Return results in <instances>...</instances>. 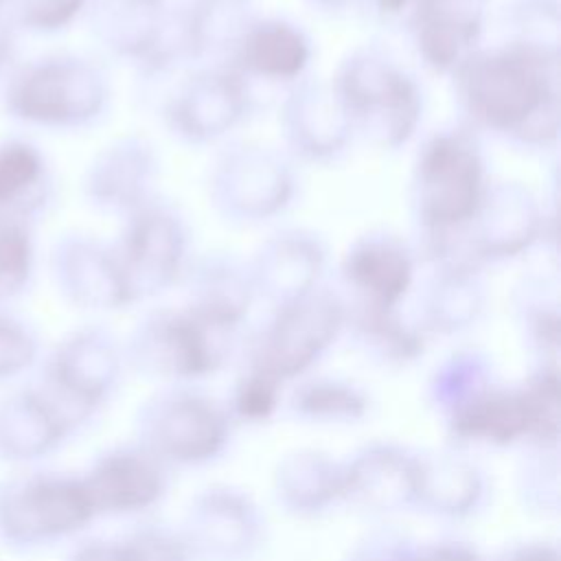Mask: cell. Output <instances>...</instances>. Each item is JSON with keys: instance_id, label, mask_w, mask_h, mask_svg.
<instances>
[{"instance_id": "obj_1", "label": "cell", "mask_w": 561, "mask_h": 561, "mask_svg": "<svg viewBox=\"0 0 561 561\" xmlns=\"http://www.w3.org/2000/svg\"><path fill=\"white\" fill-rule=\"evenodd\" d=\"M449 77L469 129L528 149L557 145L559 48L504 39L480 46Z\"/></svg>"}, {"instance_id": "obj_2", "label": "cell", "mask_w": 561, "mask_h": 561, "mask_svg": "<svg viewBox=\"0 0 561 561\" xmlns=\"http://www.w3.org/2000/svg\"><path fill=\"white\" fill-rule=\"evenodd\" d=\"M486 184L484 156L473 129H440L423 142L412 171L410 199L419 226V252L427 263L465 256L462 237Z\"/></svg>"}, {"instance_id": "obj_3", "label": "cell", "mask_w": 561, "mask_h": 561, "mask_svg": "<svg viewBox=\"0 0 561 561\" xmlns=\"http://www.w3.org/2000/svg\"><path fill=\"white\" fill-rule=\"evenodd\" d=\"M110 99L112 88L103 68L77 53L13 59L0 72V107L24 127L85 129L105 116Z\"/></svg>"}, {"instance_id": "obj_4", "label": "cell", "mask_w": 561, "mask_h": 561, "mask_svg": "<svg viewBox=\"0 0 561 561\" xmlns=\"http://www.w3.org/2000/svg\"><path fill=\"white\" fill-rule=\"evenodd\" d=\"M331 88L353 134L377 149H401L423 121L425 101L419 81L377 48H357L342 59Z\"/></svg>"}, {"instance_id": "obj_5", "label": "cell", "mask_w": 561, "mask_h": 561, "mask_svg": "<svg viewBox=\"0 0 561 561\" xmlns=\"http://www.w3.org/2000/svg\"><path fill=\"white\" fill-rule=\"evenodd\" d=\"M237 327L191 305L160 307L138 320L129 335L127 357L149 377L191 381L208 377L230 359Z\"/></svg>"}, {"instance_id": "obj_6", "label": "cell", "mask_w": 561, "mask_h": 561, "mask_svg": "<svg viewBox=\"0 0 561 561\" xmlns=\"http://www.w3.org/2000/svg\"><path fill=\"white\" fill-rule=\"evenodd\" d=\"M346 331V300L327 287L274 307L254 335L248 366L280 383L305 375Z\"/></svg>"}, {"instance_id": "obj_7", "label": "cell", "mask_w": 561, "mask_h": 561, "mask_svg": "<svg viewBox=\"0 0 561 561\" xmlns=\"http://www.w3.org/2000/svg\"><path fill=\"white\" fill-rule=\"evenodd\" d=\"M123 373V348L105 327L68 333L46 357L35 383L59 421L72 432L112 394Z\"/></svg>"}, {"instance_id": "obj_8", "label": "cell", "mask_w": 561, "mask_h": 561, "mask_svg": "<svg viewBox=\"0 0 561 561\" xmlns=\"http://www.w3.org/2000/svg\"><path fill=\"white\" fill-rule=\"evenodd\" d=\"M140 447L164 465H206L228 445L230 414L215 399L173 386L153 394L136 421Z\"/></svg>"}, {"instance_id": "obj_9", "label": "cell", "mask_w": 561, "mask_h": 561, "mask_svg": "<svg viewBox=\"0 0 561 561\" xmlns=\"http://www.w3.org/2000/svg\"><path fill=\"white\" fill-rule=\"evenodd\" d=\"M208 195L221 217L237 224H261L291 204L296 175L289 160L276 149L241 142L215 160Z\"/></svg>"}, {"instance_id": "obj_10", "label": "cell", "mask_w": 561, "mask_h": 561, "mask_svg": "<svg viewBox=\"0 0 561 561\" xmlns=\"http://www.w3.org/2000/svg\"><path fill=\"white\" fill-rule=\"evenodd\" d=\"M112 248L136 302L171 289L188 267L186 224L156 197L123 219Z\"/></svg>"}, {"instance_id": "obj_11", "label": "cell", "mask_w": 561, "mask_h": 561, "mask_svg": "<svg viewBox=\"0 0 561 561\" xmlns=\"http://www.w3.org/2000/svg\"><path fill=\"white\" fill-rule=\"evenodd\" d=\"M250 83L224 64L191 68L162 103V118L173 136L206 145L232 131L250 112Z\"/></svg>"}, {"instance_id": "obj_12", "label": "cell", "mask_w": 561, "mask_h": 561, "mask_svg": "<svg viewBox=\"0 0 561 561\" xmlns=\"http://www.w3.org/2000/svg\"><path fill=\"white\" fill-rule=\"evenodd\" d=\"M94 506L77 478L33 476L0 495V528L18 543H48L90 524Z\"/></svg>"}, {"instance_id": "obj_13", "label": "cell", "mask_w": 561, "mask_h": 561, "mask_svg": "<svg viewBox=\"0 0 561 561\" xmlns=\"http://www.w3.org/2000/svg\"><path fill=\"white\" fill-rule=\"evenodd\" d=\"M543 230L546 217L530 188L519 182H489L465 230L462 252L476 265L508 261L528 252Z\"/></svg>"}, {"instance_id": "obj_14", "label": "cell", "mask_w": 561, "mask_h": 561, "mask_svg": "<svg viewBox=\"0 0 561 561\" xmlns=\"http://www.w3.org/2000/svg\"><path fill=\"white\" fill-rule=\"evenodd\" d=\"M265 519L252 497L232 486H210L188 506L182 537L204 561H248L263 541Z\"/></svg>"}, {"instance_id": "obj_15", "label": "cell", "mask_w": 561, "mask_h": 561, "mask_svg": "<svg viewBox=\"0 0 561 561\" xmlns=\"http://www.w3.org/2000/svg\"><path fill=\"white\" fill-rule=\"evenodd\" d=\"M48 270L57 291L79 309L116 311L136 302L112 243L92 234H61L48 252Z\"/></svg>"}, {"instance_id": "obj_16", "label": "cell", "mask_w": 561, "mask_h": 561, "mask_svg": "<svg viewBox=\"0 0 561 561\" xmlns=\"http://www.w3.org/2000/svg\"><path fill=\"white\" fill-rule=\"evenodd\" d=\"M158 167L149 140L140 136L116 138L90 160L83 173V195L99 213L125 219L156 197Z\"/></svg>"}, {"instance_id": "obj_17", "label": "cell", "mask_w": 561, "mask_h": 561, "mask_svg": "<svg viewBox=\"0 0 561 561\" xmlns=\"http://www.w3.org/2000/svg\"><path fill=\"white\" fill-rule=\"evenodd\" d=\"M278 123L289 151L309 162L335 160L355 136L331 83L305 77L283 99Z\"/></svg>"}, {"instance_id": "obj_18", "label": "cell", "mask_w": 561, "mask_h": 561, "mask_svg": "<svg viewBox=\"0 0 561 561\" xmlns=\"http://www.w3.org/2000/svg\"><path fill=\"white\" fill-rule=\"evenodd\" d=\"M324 241L305 228H285L265 239L248 265L256 298L272 307L291 302L316 287L327 270Z\"/></svg>"}, {"instance_id": "obj_19", "label": "cell", "mask_w": 561, "mask_h": 561, "mask_svg": "<svg viewBox=\"0 0 561 561\" xmlns=\"http://www.w3.org/2000/svg\"><path fill=\"white\" fill-rule=\"evenodd\" d=\"M94 513L129 515L158 504L169 486L167 465L140 445L103 454L81 478Z\"/></svg>"}, {"instance_id": "obj_20", "label": "cell", "mask_w": 561, "mask_h": 561, "mask_svg": "<svg viewBox=\"0 0 561 561\" xmlns=\"http://www.w3.org/2000/svg\"><path fill=\"white\" fill-rule=\"evenodd\" d=\"M491 0H416L410 33L427 68L451 75L480 48Z\"/></svg>"}, {"instance_id": "obj_21", "label": "cell", "mask_w": 561, "mask_h": 561, "mask_svg": "<svg viewBox=\"0 0 561 561\" xmlns=\"http://www.w3.org/2000/svg\"><path fill=\"white\" fill-rule=\"evenodd\" d=\"M342 278L353 291V302L401 307L414 287L416 250L397 234L368 232L344 254Z\"/></svg>"}, {"instance_id": "obj_22", "label": "cell", "mask_w": 561, "mask_h": 561, "mask_svg": "<svg viewBox=\"0 0 561 561\" xmlns=\"http://www.w3.org/2000/svg\"><path fill=\"white\" fill-rule=\"evenodd\" d=\"M313 57L309 35L285 18H248L224 66L250 79L296 83Z\"/></svg>"}, {"instance_id": "obj_23", "label": "cell", "mask_w": 561, "mask_h": 561, "mask_svg": "<svg viewBox=\"0 0 561 561\" xmlns=\"http://www.w3.org/2000/svg\"><path fill=\"white\" fill-rule=\"evenodd\" d=\"M432 270L419 289L416 324L425 335H454L469 329L484 309L480 265L456 254L430 263Z\"/></svg>"}, {"instance_id": "obj_24", "label": "cell", "mask_w": 561, "mask_h": 561, "mask_svg": "<svg viewBox=\"0 0 561 561\" xmlns=\"http://www.w3.org/2000/svg\"><path fill=\"white\" fill-rule=\"evenodd\" d=\"M344 500L373 513H397L416 500V454L370 443L344 462Z\"/></svg>"}, {"instance_id": "obj_25", "label": "cell", "mask_w": 561, "mask_h": 561, "mask_svg": "<svg viewBox=\"0 0 561 561\" xmlns=\"http://www.w3.org/2000/svg\"><path fill=\"white\" fill-rule=\"evenodd\" d=\"M169 15V0H90L83 18L103 50L138 68L160 46Z\"/></svg>"}, {"instance_id": "obj_26", "label": "cell", "mask_w": 561, "mask_h": 561, "mask_svg": "<svg viewBox=\"0 0 561 561\" xmlns=\"http://www.w3.org/2000/svg\"><path fill=\"white\" fill-rule=\"evenodd\" d=\"M55 199L46 153L24 136L0 140V215L35 224Z\"/></svg>"}, {"instance_id": "obj_27", "label": "cell", "mask_w": 561, "mask_h": 561, "mask_svg": "<svg viewBox=\"0 0 561 561\" xmlns=\"http://www.w3.org/2000/svg\"><path fill=\"white\" fill-rule=\"evenodd\" d=\"M486 497L482 471L456 451L416 454V500L427 513L462 519L473 515Z\"/></svg>"}, {"instance_id": "obj_28", "label": "cell", "mask_w": 561, "mask_h": 561, "mask_svg": "<svg viewBox=\"0 0 561 561\" xmlns=\"http://www.w3.org/2000/svg\"><path fill=\"white\" fill-rule=\"evenodd\" d=\"M445 421L451 436L465 443L513 445L530 438V412L522 386L491 383L447 414Z\"/></svg>"}, {"instance_id": "obj_29", "label": "cell", "mask_w": 561, "mask_h": 561, "mask_svg": "<svg viewBox=\"0 0 561 561\" xmlns=\"http://www.w3.org/2000/svg\"><path fill=\"white\" fill-rule=\"evenodd\" d=\"M182 280L186 283V305L241 327L256 298L248 267L226 254H208L188 263Z\"/></svg>"}, {"instance_id": "obj_30", "label": "cell", "mask_w": 561, "mask_h": 561, "mask_svg": "<svg viewBox=\"0 0 561 561\" xmlns=\"http://www.w3.org/2000/svg\"><path fill=\"white\" fill-rule=\"evenodd\" d=\"M274 493L291 513H320L344 500V462L316 449L287 454L274 473Z\"/></svg>"}, {"instance_id": "obj_31", "label": "cell", "mask_w": 561, "mask_h": 561, "mask_svg": "<svg viewBox=\"0 0 561 561\" xmlns=\"http://www.w3.org/2000/svg\"><path fill=\"white\" fill-rule=\"evenodd\" d=\"M346 329L353 340L377 362L405 366L425 351L427 335L408 320L401 307H375L364 302H346Z\"/></svg>"}, {"instance_id": "obj_32", "label": "cell", "mask_w": 561, "mask_h": 561, "mask_svg": "<svg viewBox=\"0 0 561 561\" xmlns=\"http://www.w3.org/2000/svg\"><path fill=\"white\" fill-rule=\"evenodd\" d=\"M0 412V443L11 458H37L70 434L35 386L4 401Z\"/></svg>"}, {"instance_id": "obj_33", "label": "cell", "mask_w": 561, "mask_h": 561, "mask_svg": "<svg viewBox=\"0 0 561 561\" xmlns=\"http://www.w3.org/2000/svg\"><path fill=\"white\" fill-rule=\"evenodd\" d=\"M289 408L298 419L313 423H355L366 416L368 397L348 381L316 377L294 388Z\"/></svg>"}, {"instance_id": "obj_34", "label": "cell", "mask_w": 561, "mask_h": 561, "mask_svg": "<svg viewBox=\"0 0 561 561\" xmlns=\"http://www.w3.org/2000/svg\"><path fill=\"white\" fill-rule=\"evenodd\" d=\"M515 309L526 340L541 357V364H557L561 324L557 285H550L546 278L524 280L515 294Z\"/></svg>"}, {"instance_id": "obj_35", "label": "cell", "mask_w": 561, "mask_h": 561, "mask_svg": "<svg viewBox=\"0 0 561 561\" xmlns=\"http://www.w3.org/2000/svg\"><path fill=\"white\" fill-rule=\"evenodd\" d=\"M493 381L489 357L478 351H458L449 355L430 379V399L443 416L467 403Z\"/></svg>"}, {"instance_id": "obj_36", "label": "cell", "mask_w": 561, "mask_h": 561, "mask_svg": "<svg viewBox=\"0 0 561 561\" xmlns=\"http://www.w3.org/2000/svg\"><path fill=\"white\" fill-rule=\"evenodd\" d=\"M35 265L33 226L0 215V307L20 298L31 287Z\"/></svg>"}, {"instance_id": "obj_37", "label": "cell", "mask_w": 561, "mask_h": 561, "mask_svg": "<svg viewBox=\"0 0 561 561\" xmlns=\"http://www.w3.org/2000/svg\"><path fill=\"white\" fill-rule=\"evenodd\" d=\"M530 412V438L539 449H554L559 438V370L541 364L522 386Z\"/></svg>"}, {"instance_id": "obj_38", "label": "cell", "mask_w": 561, "mask_h": 561, "mask_svg": "<svg viewBox=\"0 0 561 561\" xmlns=\"http://www.w3.org/2000/svg\"><path fill=\"white\" fill-rule=\"evenodd\" d=\"M90 0H9L4 15L15 31L57 35L85 15Z\"/></svg>"}, {"instance_id": "obj_39", "label": "cell", "mask_w": 561, "mask_h": 561, "mask_svg": "<svg viewBox=\"0 0 561 561\" xmlns=\"http://www.w3.org/2000/svg\"><path fill=\"white\" fill-rule=\"evenodd\" d=\"M504 39L559 48L557 0H513L502 11Z\"/></svg>"}, {"instance_id": "obj_40", "label": "cell", "mask_w": 561, "mask_h": 561, "mask_svg": "<svg viewBox=\"0 0 561 561\" xmlns=\"http://www.w3.org/2000/svg\"><path fill=\"white\" fill-rule=\"evenodd\" d=\"M37 355L39 340L33 327L0 307V381L28 370Z\"/></svg>"}, {"instance_id": "obj_41", "label": "cell", "mask_w": 561, "mask_h": 561, "mask_svg": "<svg viewBox=\"0 0 561 561\" xmlns=\"http://www.w3.org/2000/svg\"><path fill=\"white\" fill-rule=\"evenodd\" d=\"M283 397V383L252 366L239 377L234 394H232V412L241 421L261 423L267 421Z\"/></svg>"}, {"instance_id": "obj_42", "label": "cell", "mask_w": 561, "mask_h": 561, "mask_svg": "<svg viewBox=\"0 0 561 561\" xmlns=\"http://www.w3.org/2000/svg\"><path fill=\"white\" fill-rule=\"evenodd\" d=\"M127 561H193L182 537L167 526H145L123 541Z\"/></svg>"}, {"instance_id": "obj_43", "label": "cell", "mask_w": 561, "mask_h": 561, "mask_svg": "<svg viewBox=\"0 0 561 561\" xmlns=\"http://www.w3.org/2000/svg\"><path fill=\"white\" fill-rule=\"evenodd\" d=\"M414 548L410 541L392 530L368 535L353 552L351 561H410Z\"/></svg>"}, {"instance_id": "obj_44", "label": "cell", "mask_w": 561, "mask_h": 561, "mask_svg": "<svg viewBox=\"0 0 561 561\" xmlns=\"http://www.w3.org/2000/svg\"><path fill=\"white\" fill-rule=\"evenodd\" d=\"M362 15L381 28H410L416 0H355Z\"/></svg>"}, {"instance_id": "obj_45", "label": "cell", "mask_w": 561, "mask_h": 561, "mask_svg": "<svg viewBox=\"0 0 561 561\" xmlns=\"http://www.w3.org/2000/svg\"><path fill=\"white\" fill-rule=\"evenodd\" d=\"M410 561H482V557L467 543L438 541V543L414 548Z\"/></svg>"}, {"instance_id": "obj_46", "label": "cell", "mask_w": 561, "mask_h": 561, "mask_svg": "<svg viewBox=\"0 0 561 561\" xmlns=\"http://www.w3.org/2000/svg\"><path fill=\"white\" fill-rule=\"evenodd\" d=\"M70 561H127L123 543L114 541H85L75 550Z\"/></svg>"}, {"instance_id": "obj_47", "label": "cell", "mask_w": 561, "mask_h": 561, "mask_svg": "<svg viewBox=\"0 0 561 561\" xmlns=\"http://www.w3.org/2000/svg\"><path fill=\"white\" fill-rule=\"evenodd\" d=\"M500 561H561L559 548L546 541H528L511 548Z\"/></svg>"}, {"instance_id": "obj_48", "label": "cell", "mask_w": 561, "mask_h": 561, "mask_svg": "<svg viewBox=\"0 0 561 561\" xmlns=\"http://www.w3.org/2000/svg\"><path fill=\"white\" fill-rule=\"evenodd\" d=\"M15 35L18 31L4 13H0V72L15 59Z\"/></svg>"}, {"instance_id": "obj_49", "label": "cell", "mask_w": 561, "mask_h": 561, "mask_svg": "<svg viewBox=\"0 0 561 561\" xmlns=\"http://www.w3.org/2000/svg\"><path fill=\"white\" fill-rule=\"evenodd\" d=\"M307 2L320 11H342L348 4H353L355 0H307Z\"/></svg>"}, {"instance_id": "obj_50", "label": "cell", "mask_w": 561, "mask_h": 561, "mask_svg": "<svg viewBox=\"0 0 561 561\" xmlns=\"http://www.w3.org/2000/svg\"><path fill=\"white\" fill-rule=\"evenodd\" d=\"M7 4H9V0H0V13H4V9H7Z\"/></svg>"}, {"instance_id": "obj_51", "label": "cell", "mask_w": 561, "mask_h": 561, "mask_svg": "<svg viewBox=\"0 0 561 561\" xmlns=\"http://www.w3.org/2000/svg\"><path fill=\"white\" fill-rule=\"evenodd\" d=\"M241 2H245V0H241Z\"/></svg>"}]
</instances>
